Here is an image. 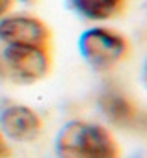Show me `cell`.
<instances>
[{
	"instance_id": "cell-8",
	"label": "cell",
	"mask_w": 147,
	"mask_h": 158,
	"mask_svg": "<svg viewBox=\"0 0 147 158\" xmlns=\"http://www.w3.org/2000/svg\"><path fill=\"white\" fill-rule=\"evenodd\" d=\"M0 158H11V147L2 132H0Z\"/></svg>"
},
{
	"instance_id": "cell-6",
	"label": "cell",
	"mask_w": 147,
	"mask_h": 158,
	"mask_svg": "<svg viewBox=\"0 0 147 158\" xmlns=\"http://www.w3.org/2000/svg\"><path fill=\"white\" fill-rule=\"evenodd\" d=\"M0 128L4 136L26 143L34 141L41 134L43 123L32 108L24 104H8L0 114Z\"/></svg>"
},
{
	"instance_id": "cell-9",
	"label": "cell",
	"mask_w": 147,
	"mask_h": 158,
	"mask_svg": "<svg viewBox=\"0 0 147 158\" xmlns=\"http://www.w3.org/2000/svg\"><path fill=\"white\" fill-rule=\"evenodd\" d=\"M13 2L15 0H0V19L10 13V10L13 8Z\"/></svg>"
},
{
	"instance_id": "cell-3",
	"label": "cell",
	"mask_w": 147,
	"mask_h": 158,
	"mask_svg": "<svg viewBox=\"0 0 147 158\" xmlns=\"http://www.w3.org/2000/svg\"><path fill=\"white\" fill-rule=\"evenodd\" d=\"M130 45L127 37L112 28L95 26L80 35V52L84 60L97 71L114 69L127 58Z\"/></svg>"
},
{
	"instance_id": "cell-1",
	"label": "cell",
	"mask_w": 147,
	"mask_h": 158,
	"mask_svg": "<svg viewBox=\"0 0 147 158\" xmlns=\"http://www.w3.org/2000/svg\"><path fill=\"white\" fill-rule=\"evenodd\" d=\"M58 158H121L114 136L99 123L69 121L56 138Z\"/></svg>"
},
{
	"instance_id": "cell-7",
	"label": "cell",
	"mask_w": 147,
	"mask_h": 158,
	"mask_svg": "<svg viewBox=\"0 0 147 158\" xmlns=\"http://www.w3.org/2000/svg\"><path fill=\"white\" fill-rule=\"evenodd\" d=\"M128 0H71V6L88 21H110L117 17Z\"/></svg>"
},
{
	"instance_id": "cell-10",
	"label": "cell",
	"mask_w": 147,
	"mask_h": 158,
	"mask_svg": "<svg viewBox=\"0 0 147 158\" xmlns=\"http://www.w3.org/2000/svg\"><path fill=\"white\" fill-rule=\"evenodd\" d=\"M143 82L147 84V60H145V65H143Z\"/></svg>"
},
{
	"instance_id": "cell-5",
	"label": "cell",
	"mask_w": 147,
	"mask_h": 158,
	"mask_svg": "<svg viewBox=\"0 0 147 158\" xmlns=\"http://www.w3.org/2000/svg\"><path fill=\"white\" fill-rule=\"evenodd\" d=\"M99 106L112 125L140 134H147V112L138 110L134 101L123 95L121 91H104L99 99Z\"/></svg>"
},
{
	"instance_id": "cell-2",
	"label": "cell",
	"mask_w": 147,
	"mask_h": 158,
	"mask_svg": "<svg viewBox=\"0 0 147 158\" xmlns=\"http://www.w3.org/2000/svg\"><path fill=\"white\" fill-rule=\"evenodd\" d=\"M50 52L43 47L6 45L0 52V76L19 84H34L50 73Z\"/></svg>"
},
{
	"instance_id": "cell-11",
	"label": "cell",
	"mask_w": 147,
	"mask_h": 158,
	"mask_svg": "<svg viewBox=\"0 0 147 158\" xmlns=\"http://www.w3.org/2000/svg\"><path fill=\"white\" fill-rule=\"evenodd\" d=\"M23 2H34V0H23Z\"/></svg>"
},
{
	"instance_id": "cell-4",
	"label": "cell",
	"mask_w": 147,
	"mask_h": 158,
	"mask_svg": "<svg viewBox=\"0 0 147 158\" xmlns=\"http://www.w3.org/2000/svg\"><path fill=\"white\" fill-rule=\"evenodd\" d=\"M0 41L6 45L43 47L50 45L48 26L32 15H6L0 19Z\"/></svg>"
}]
</instances>
